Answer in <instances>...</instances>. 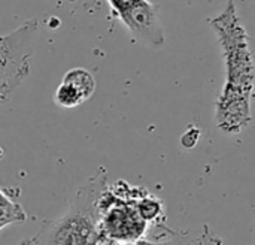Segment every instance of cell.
<instances>
[{
  "label": "cell",
  "mask_w": 255,
  "mask_h": 245,
  "mask_svg": "<svg viewBox=\"0 0 255 245\" xmlns=\"http://www.w3.org/2000/svg\"><path fill=\"white\" fill-rule=\"evenodd\" d=\"M208 22L226 64V82L215 105V124L224 135H239L253 120L255 63L248 33L233 0Z\"/></svg>",
  "instance_id": "obj_1"
},
{
  "label": "cell",
  "mask_w": 255,
  "mask_h": 245,
  "mask_svg": "<svg viewBox=\"0 0 255 245\" xmlns=\"http://www.w3.org/2000/svg\"><path fill=\"white\" fill-rule=\"evenodd\" d=\"M108 184V172L100 168L70 199L67 210L54 220L43 222L33 237L39 245H100L97 201Z\"/></svg>",
  "instance_id": "obj_2"
},
{
  "label": "cell",
  "mask_w": 255,
  "mask_h": 245,
  "mask_svg": "<svg viewBox=\"0 0 255 245\" xmlns=\"http://www.w3.org/2000/svg\"><path fill=\"white\" fill-rule=\"evenodd\" d=\"M142 190L123 180L106 184L97 201L102 243L128 244L146 237L149 225L137 210Z\"/></svg>",
  "instance_id": "obj_3"
},
{
  "label": "cell",
  "mask_w": 255,
  "mask_h": 245,
  "mask_svg": "<svg viewBox=\"0 0 255 245\" xmlns=\"http://www.w3.org/2000/svg\"><path fill=\"white\" fill-rule=\"evenodd\" d=\"M39 31L37 19H27L13 31L0 36V105L30 75L33 43Z\"/></svg>",
  "instance_id": "obj_4"
},
{
  "label": "cell",
  "mask_w": 255,
  "mask_h": 245,
  "mask_svg": "<svg viewBox=\"0 0 255 245\" xmlns=\"http://www.w3.org/2000/svg\"><path fill=\"white\" fill-rule=\"evenodd\" d=\"M130 31L134 40L149 48L164 45V27L160 16V9L155 3L145 0L120 19Z\"/></svg>",
  "instance_id": "obj_5"
},
{
  "label": "cell",
  "mask_w": 255,
  "mask_h": 245,
  "mask_svg": "<svg viewBox=\"0 0 255 245\" xmlns=\"http://www.w3.org/2000/svg\"><path fill=\"white\" fill-rule=\"evenodd\" d=\"M93 73L84 67H75L64 73L60 85L54 93V102L63 109H73L91 99L96 91Z\"/></svg>",
  "instance_id": "obj_6"
},
{
  "label": "cell",
  "mask_w": 255,
  "mask_h": 245,
  "mask_svg": "<svg viewBox=\"0 0 255 245\" xmlns=\"http://www.w3.org/2000/svg\"><path fill=\"white\" fill-rule=\"evenodd\" d=\"M18 192L0 186V232L12 225L27 222V213L16 201Z\"/></svg>",
  "instance_id": "obj_7"
},
{
  "label": "cell",
  "mask_w": 255,
  "mask_h": 245,
  "mask_svg": "<svg viewBox=\"0 0 255 245\" xmlns=\"http://www.w3.org/2000/svg\"><path fill=\"white\" fill-rule=\"evenodd\" d=\"M137 210L142 219L149 226L161 228L164 226V205L163 201L151 195L148 190H142V193L137 198Z\"/></svg>",
  "instance_id": "obj_8"
},
{
  "label": "cell",
  "mask_w": 255,
  "mask_h": 245,
  "mask_svg": "<svg viewBox=\"0 0 255 245\" xmlns=\"http://www.w3.org/2000/svg\"><path fill=\"white\" fill-rule=\"evenodd\" d=\"M170 240L172 245H224L223 240L217 234H214L208 225L203 226V231L197 238L190 237L187 232L172 231Z\"/></svg>",
  "instance_id": "obj_9"
},
{
  "label": "cell",
  "mask_w": 255,
  "mask_h": 245,
  "mask_svg": "<svg viewBox=\"0 0 255 245\" xmlns=\"http://www.w3.org/2000/svg\"><path fill=\"white\" fill-rule=\"evenodd\" d=\"M112 13L121 19L124 15H127L130 10H133L136 6H139L140 3H143L145 0H106Z\"/></svg>",
  "instance_id": "obj_10"
},
{
  "label": "cell",
  "mask_w": 255,
  "mask_h": 245,
  "mask_svg": "<svg viewBox=\"0 0 255 245\" xmlns=\"http://www.w3.org/2000/svg\"><path fill=\"white\" fill-rule=\"evenodd\" d=\"M16 245H39L36 241H34V238L31 237V238H27V240H22V241H19Z\"/></svg>",
  "instance_id": "obj_11"
}]
</instances>
